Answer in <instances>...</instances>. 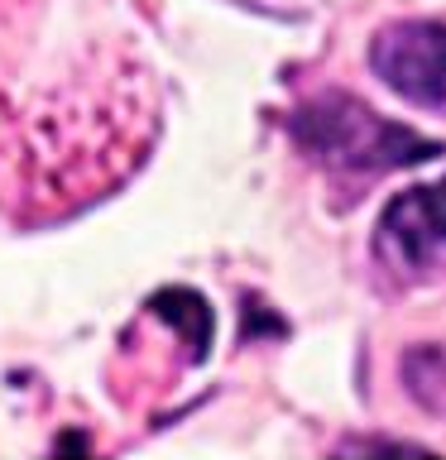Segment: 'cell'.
<instances>
[{"instance_id": "6da1fadb", "label": "cell", "mask_w": 446, "mask_h": 460, "mask_svg": "<svg viewBox=\"0 0 446 460\" xmlns=\"http://www.w3.org/2000/svg\"><path fill=\"white\" fill-rule=\"evenodd\" d=\"M298 149L326 164L331 172L345 178H370V172H394V168H413L442 154L437 139L417 135V129L384 120L379 111H370L365 101L345 96V92H322L308 106H298L288 115Z\"/></svg>"}, {"instance_id": "7a4b0ae2", "label": "cell", "mask_w": 446, "mask_h": 460, "mask_svg": "<svg viewBox=\"0 0 446 460\" xmlns=\"http://www.w3.org/2000/svg\"><path fill=\"white\" fill-rule=\"evenodd\" d=\"M370 63L403 101L427 111L446 106V24L398 20L379 29L370 43Z\"/></svg>"}, {"instance_id": "3957f363", "label": "cell", "mask_w": 446, "mask_h": 460, "mask_svg": "<svg viewBox=\"0 0 446 460\" xmlns=\"http://www.w3.org/2000/svg\"><path fill=\"white\" fill-rule=\"evenodd\" d=\"M374 250L394 273L423 279L446 259V178L427 187H408L379 211Z\"/></svg>"}, {"instance_id": "277c9868", "label": "cell", "mask_w": 446, "mask_h": 460, "mask_svg": "<svg viewBox=\"0 0 446 460\" xmlns=\"http://www.w3.org/2000/svg\"><path fill=\"white\" fill-rule=\"evenodd\" d=\"M403 379H408L417 402H427L432 412H446V345H417V350H408Z\"/></svg>"}]
</instances>
